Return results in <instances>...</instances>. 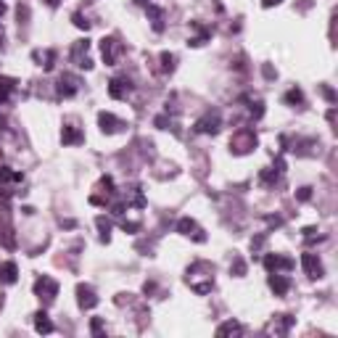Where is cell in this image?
<instances>
[{"mask_svg": "<svg viewBox=\"0 0 338 338\" xmlns=\"http://www.w3.org/2000/svg\"><path fill=\"white\" fill-rule=\"evenodd\" d=\"M35 294L40 296V298H45V304H50L56 298V294H58V283L56 280H50V277H37V283H35Z\"/></svg>", "mask_w": 338, "mask_h": 338, "instance_id": "4", "label": "cell"}, {"mask_svg": "<svg viewBox=\"0 0 338 338\" xmlns=\"http://www.w3.org/2000/svg\"><path fill=\"white\" fill-rule=\"evenodd\" d=\"M270 288L275 291V296H285L291 288V280L285 275H280V272H272L270 275Z\"/></svg>", "mask_w": 338, "mask_h": 338, "instance_id": "12", "label": "cell"}, {"mask_svg": "<svg viewBox=\"0 0 338 338\" xmlns=\"http://www.w3.org/2000/svg\"><path fill=\"white\" fill-rule=\"evenodd\" d=\"M71 19H74V24H77V27H80V29H90V24H87V21H84V19H82V14H74Z\"/></svg>", "mask_w": 338, "mask_h": 338, "instance_id": "30", "label": "cell"}, {"mask_svg": "<svg viewBox=\"0 0 338 338\" xmlns=\"http://www.w3.org/2000/svg\"><path fill=\"white\" fill-rule=\"evenodd\" d=\"M45 3H48V5H50V8H56V5H58V3H61V0H45Z\"/></svg>", "mask_w": 338, "mask_h": 338, "instance_id": "33", "label": "cell"}, {"mask_svg": "<svg viewBox=\"0 0 338 338\" xmlns=\"http://www.w3.org/2000/svg\"><path fill=\"white\" fill-rule=\"evenodd\" d=\"M58 95L61 98H71V95H77V90H80V80L77 77H71V74H63L61 80H58Z\"/></svg>", "mask_w": 338, "mask_h": 338, "instance_id": "8", "label": "cell"}, {"mask_svg": "<svg viewBox=\"0 0 338 338\" xmlns=\"http://www.w3.org/2000/svg\"><path fill=\"white\" fill-rule=\"evenodd\" d=\"M138 3H140V5H146V0H138Z\"/></svg>", "mask_w": 338, "mask_h": 338, "instance_id": "34", "label": "cell"}, {"mask_svg": "<svg viewBox=\"0 0 338 338\" xmlns=\"http://www.w3.org/2000/svg\"><path fill=\"white\" fill-rule=\"evenodd\" d=\"M35 330H37V333H53V322L48 320L45 312H37V315H35Z\"/></svg>", "mask_w": 338, "mask_h": 338, "instance_id": "16", "label": "cell"}, {"mask_svg": "<svg viewBox=\"0 0 338 338\" xmlns=\"http://www.w3.org/2000/svg\"><path fill=\"white\" fill-rule=\"evenodd\" d=\"M172 69H174V56L161 53V71H172Z\"/></svg>", "mask_w": 338, "mask_h": 338, "instance_id": "25", "label": "cell"}, {"mask_svg": "<svg viewBox=\"0 0 338 338\" xmlns=\"http://www.w3.org/2000/svg\"><path fill=\"white\" fill-rule=\"evenodd\" d=\"M129 93H132V84H129V80H125V77H114V80L108 82V95H111L114 101L127 98Z\"/></svg>", "mask_w": 338, "mask_h": 338, "instance_id": "6", "label": "cell"}, {"mask_svg": "<svg viewBox=\"0 0 338 338\" xmlns=\"http://www.w3.org/2000/svg\"><path fill=\"white\" fill-rule=\"evenodd\" d=\"M291 325H294V317H291V315H280V320H272L270 330H275V333H288Z\"/></svg>", "mask_w": 338, "mask_h": 338, "instance_id": "18", "label": "cell"}, {"mask_svg": "<svg viewBox=\"0 0 338 338\" xmlns=\"http://www.w3.org/2000/svg\"><path fill=\"white\" fill-rule=\"evenodd\" d=\"M254 146H256V135H254L251 127L238 129V132L232 135V140H230V148H232L235 153H249Z\"/></svg>", "mask_w": 338, "mask_h": 338, "instance_id": "1", "label": "cell"}, {"mask_svg": "<svg viewBox=\"0 0 338 338\" xmlns=\"http://www.w3.org/2000/svg\"><path fill=\"white\" fill-rule=\"evenodd\" d=\"M35 58H37V61H45L42 69L50 71V69H53V61H56V53H53V50H45V53H35Z\"/></svg>", "mask_w": 338, "mask_h": 338, "instance_id": "22", "label": "cell"}, {"mask_svg": "<svg viewBox=\"0 0 338 338\" xmlns=\"http://www.w3.org/2000/svg\"><path fill=\"white\" fill-rule=\"evenodd\" d=\"M277 3H280V0H262L264 8H272V5H277Z\"/></svg>", "mask_w": 338, "mask_h": 338, "instance_id": "31", "label": "cell"}, {"mask_svg": "<svg viewBox=\"0 0 338 338\" xmlns=\"http://www.w3.org/2000/svg\"><path fill=\"white\" fill-rule=\"evenodd\" d=\"M16 275H19V270H16V264L14 262H5V264H0V283H16Z\"/></svg>", "mask_w": 338, "mask_h": 338, "instance_id": "14", "label": "cell"}, {"mask_svg": "<svg viewBox=\"0 0 338 338\" xmlns=\"http://www.w3.org/2000/svg\"><path fill=\"white\" fill-rule=\"evenodd\" d=\"M98 122H101V129H103V132H119V129L125 127L114 114H108V111H101V114H98Z\"/></svg>", "mask_w": 338, "mask_h": 338, "instance_id": "13", "label": "cell"}, {"mask_svg": "<svg viewBox=\"0 0 338 338\" xmlns=\"http://www.w3.org/2000/svg\"><path fill=\"white\" fill-rule=\"evenodd\" d=\"M301 264L307 270L309 277H322V262L315 256V254H301Z\"/></svg>", "mask_w": 338, "mask_h": 338, "instance_id": "11", "label": "cell"}, {"mask_svg": "<svg viewBox=\"0 0 338 338\" xmlns=\"http://www.w3.org/2000/svg\"><path fill=\"white\" fill-rule=\"evenodd\" d=\"M90 330H93V336H101V333H103V320H101V317H93V322H90Z\"/></svg>", "mask_w": 338, "mask_h": 338, "instance_id": "26", "label": "cell"}, {"mask_svg": "<svg viewBox=\"0 0 338 338\" xmlns=\"http://www.w3.org/2000/svg\"><path fill=\"white\" fill-rule=\"evenodd\" d=\"M95 222H98V227H101V240H108V232H111V222H108L106 217H98Z\"/></svg>", "mask_w": 338, "mask_h": 338, "instance_id": "23", "label": "cell"}, {"mask_svg": "<svg viewBox=\"0 0 338 338\" xmlns=\"http://www.w3.org/2000/svg\"><path fill=\"white\" fill-rule=\"evenodd\" d=\"M122 230H125V232H138L140 222H122Z\"/></svg>", "mask_w": 338, "mask_h": 338, "instance_id": "29", "label": "cell"}, {"mask_svg": "<svg viewBox=\"0 0 338 338\" xmlns=\"http://www.w3.org/2000/svg\"><path fill=\"white\" fill-rule=\"evenodd\" d=\"M87 50H90V42L87 40L74 42V48H71V61H74L80 69H90V66H93V61L87 58Z\"/></svg>", "mask_w": 338, "mask_h": 338, "instance_id": "5", "label": "cell"}, {"mask_svg": "<svg viewBox=\"0 0 338 338\" xmlns=\"http://www.w3.org/2000/svg\"><path fill=\"white\" fill-rule=\"evenodd\" d=\"M77 301H80L82 309L98 307V296H95V291L90 288V285H77Z\"/></svg>", "mask_w": 338, "mask_h": 338, "instance_id": "9", "label": "cell"}, {"mask_svg": "<svg viewBox=\"0 0 338 338\" xmlns=\"http://www.w3.org/2000/svg\"><path fill=\"white\" fill-rule=\"evenodd\" d=\"M227 333H243L240 322L230 320V322H225V325H219V328H217V336H227Z\"/></svg>", "mask_w": 338, "mask_h": 338, "instance_id": "21", "label": "cell"}, {"mask_svg": "<svg viewBox=\"0 0 338 338\" xmlns=\"http://www.w3.org/2000/svg\"><path fill=\"white\" fill-rule=\"evenodd\" d=\"M280 172H283V161H277V169H262L259 180H262V185H272V183H277Z\"/></svg>", "mask_w": 338, "mask_h": 338, "instance_id": "15", "label": "cell"}, {"mask_svg": "<svg viewBox=\"0 0 338 338\" xmlns=\"http://www.w3.org/2000/svg\"><path fill=\"white\" fill-rule=\"evenodd\" d=\"M122 42L116 40V37H103L101 40V53H103V61L108 63V66H114L116 63V58H119V53H122Z\"/></svg>", "mask_w": 338, "mask_h": 338, "instance_id": "2", "label": "cell"}, {"mask_svg": "<svg viewBox=\"0 0 338 338\" xmlns=\"http://www.w3.org/2000/svg\"><path fill=\"white\" fill-rule=\"evenodd\" d=\"M230 272H235V275H246V264L240 262V259H235V264L230 267Z\"/></svg>", "mask_w": 338, "mask_h": 338, "instance_id": "28", "label": "cell"}, {"mask_svg": "<svg viewBox=\"0 0 338 338\" xmlns=\"http://www.w3.org/2000/svg\"><path fill=\"white\" fill-rule=\"evenodd\" d=\"M177 230L183 232V235H190L193 240H198V243H204V240H206V235L201 232V227L196 225V219H190V217H183V219H180Z\"/></svg>", "mask_w": 338, "mask_h": 338, "instance_id": "7", "label": "cell"}, {"mask_svg": "<svg viewBox=\"0 0 338 338\" xmlns=\"http://www.w3.org/2000/svg\"><path fill=\"white\" fill-rule=\"evenodd\" d=\"M264 267H267L270 272H277V270L288 272L291 267H294V262L285 259V256H277V254H267V256H264Z\"/></svg>", "mask_w": 338, "mask_h": 338, "instance_id": "10", "label": "cell"}, {"mask_svg": "<svg viewBox=\"0 0 338 338\" xmlns=\"http://www.w3.org/2000/svg\"><path fill=\"white\" fill-rule=\"evenodd\" d=\"M219 114L217 111H209V114H204L201 119L196 122V132H201V135H217L219 132Z\"/></svg>", "mask_w": 338, "mask_h": 338, "instance_id": "3", "label": "cell"}, {"mask_svg": "<svg viewBox=\"0 0 338 338\" xmlns=\"http://www.w3.org/2000/svg\"><path fill=\"white\" fill-rule=\"evenodd\" d=\"M148 16H151V24H153L156 32L164 29V21H161V19H164V14H161V8H156V5H148Z\"/></svg>", "mask_w": 338, "mask_h": 338, "instance_id": "20", "label": "cell"}, {"mask_svg": "<svg viewBox=\"0 0 338 338\" xmlns=\"http://www.w3.org/2000/svg\"><path fill=\"white\" fill-rule=\"evenodd\" d=\"M16 90V80H11V77H0V103L8 101V95Z\"/></svg>", "mask_w": 338, "mask_h": 338, "instance_id": "17", "label": "cell"}, {"mask_svg": "<svg viewBox=\"0 0 338 338\" xmlns=\"http://www.w3.org/2000/svg\"><path fill=\"white\" fill-rule=\"evenodd\" d=\"M285 103H304V95H301V90H298V87L288 90V93H285Z\"/></svg>", "mask_w": 338, "mask_h": 338, "instance_id": "24", "label": "cell"}, {"mask_svg": "<svg viewBox=\"0 0 338 338\" xmlns=\"http://www.w3.org/2000/svg\"><path fill=\"white\" fill-rule=\"evenodd\" d=\"M61 140H63V146H71V143H80V140H82V132H80L77 127H63Z\"/></svg>", "mask_w": 338, "mask_h": 338, "instance_id": "19", "label": "cell"}, {"mask_svg": "<svg viewBox=\"0 0 338 338\" xmlns=\"http://www.w3.org/2000/svg\"><path fill=\"white\" fill-rule=\"evenodd\" d=\"M296 198H298V201H309V198H312V188H298Z\"/></svg>", "mask_w": 338, "mask_h": 338, "instance_id": "27", "label": "cell"}, {"mask_svg": "<svg viewBox=\"0 0 338 338\" xmlns=\"http://www.w3.org/2000/svg\"><path fill=\"white\" fill-rule=\"evenodd\" d=\"M264 77H267V80H272V77H275V71H272V66H264Z\"/></svg>", "mask_w": 338, "mask_h": 338, "instance_id": "32", "label": "cell"}]
</instances>
